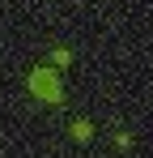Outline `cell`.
I'll use <instances>...</instances> for the list:
<instances>
[{
  "instance_id": "cell-2",
  "label": "cell",
  "mask_w": 153,
  "mask_h": 158,
  "mask_svg": "<svg viewBox=\"0 0 153 158\" xmlns=\"http://www.w3.org/2000/svg\"><path fill=\"white\" fill-rule=\"evenodd\" d=\"M73 141H89V137H94V124H89V120H73Z\"/></svg>"
},
{
  "instance_id": "cell-1",
  "label": "cell",
  "mask_w": 153,
  "mask_h": 158,
  "mask_svg": "<svg viewBox=\"0 0 153 158\" xmlns=\"http://www.w3.org/2000/svg\"><path fill=\"white\" fill-rule=\"evenodd\" d=\"M30 94L43 98V103H64V85H60V77H55V69L38 64V69L30 73Z\"/></svg>"
},
{
  "instance_id": "cell-3",
  "label": "cell",
  "mask_w": 153,
  "mask_h": 158,
  "mask_svg": "<svg viewBox=\"0 0 153 158\" xmlns=\"http://www.w3.org/2000/svg\"><path fill=\"white\" fill-rule=\"evenodd\" d=\"M68 60H73V52H68V47H55V52H51V69H64Z\"/></svg>"
}]
</instances>
